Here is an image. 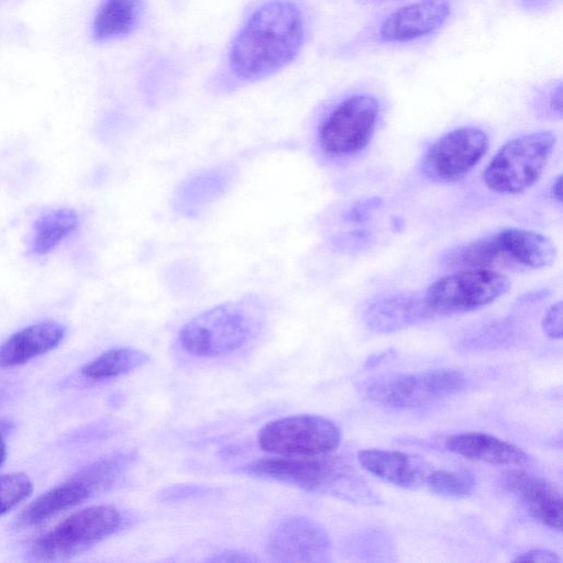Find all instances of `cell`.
<instances>
[{
  "mask_svg": "<svg viewBox=\"0 0 563 563\" xmlns=\"http://www.w3.org/2000/svg\"><path fill=\"white\" fill-rule=\"evenodd\" d=\"M303 38L302 14L294 2H266L235 36L229 53L230 69L242 80L265 78L296 58Z\"/></svg>",
  "mask_w": 563,
  "mask_h": 563,
  "instance_id": "6da1fadb",
  "label": "cell"
},
{
  "mask_svg": "<svg viewBox=\"0 0 563 563\" xmlns=\"http://www.w3.org/2000/svg\"><path fill=\"white\" fill-rule=\"evenodd\" d=\"M264 322V302L257 296H244L195 316L179 330L178 342L194 356H222L246 345Z\"/></svg>",
  "mask_w": 563,
  "mask_h": 563,
  "instance_id": "7a4b0ae2",
  "label": "cell"
},
{
  "mask_svg": "<svg viewBox=\"0 0 563 563\" xmlns=\"http://www.w3.org/2000/svg\"><path fill=\"white\" fill-rule=\"evenodd\" d=\"M330 453L289 454L245 464L249 475L280 482L307 492H332L356 501L375 500L362 478L343 459Z\"/></svg>",
  "mask_w": 563,
  "mask_h": 563,
  "instance_id": "3957f363",
  "label": "cell"
},
{
  "mask_svg": "<svg viewBox=\"0 0 563 563\" xmlns=\"http://www.w3.org/2000/svg\"><path fill=\"white\" fill-rule=\"evenodd\" d=\"M552 131H538L507 141L483 173L485 186L501 196L527 191L541 177L555 147Z\"/></svg>",
  "mask_w": 563,
  "mask_h": 563,
  "instance_id": "277c9868",
  "label": "cell"
},
{
  "mask_svg": "<svg viewBox=\"0 0 563 563\" xmlns=\"http://www.w3.org/2000/svg\"><path fill=\"white\" fill-rule=\"evenodd\" d=\"M465 386L463 373L439 368L373 377L361 384V390L365 397L380 406L412 409L441 401L459 394Z\"/></svg>",
  "mask_w": 563,
  "mask_h": 563,
  "instance_id": "5b68a950",
  "label": "cell"
},
{
  "mask_svg": "<svg viewBox=\"0 0 563 563\" xmlns=\"http://www.w3.org/2000/svg\"><path fill=\"white\" fill-rule=\"evenodd\" d=\"M379 112L378 99L368 92H354L344 97L318 126L319 148L330 158L356 155L371 142Z\"/></svg>",
  "mask_w": 563,
  "mask_h": 563,
  "instance_id": "8992f818",
  "label": "cell"
},
{
  "mask_svg": "<svg viewBox=\"0 0 563 563\" xmlns=\"http://www.w3.org/2000/svg\"><path fill=\"white\" fill-rule=\"evenodd\" d=\"M507 276L494 269H460L434 280L422 294L434 316L465 313L484 308L510 289Z\"/></svg>",
  "mask_w": 563,
  "mask_h": 563,
  "instance_id": "52a82bcc",
  "label": "cell"
},
{
  "mask_svg": "<svg viewBox=\"0 0 563 563\" xmlns=\"http://www.w3.org/2000/svg\"><path fill=\"white\" fill-rule=\"evenodd\" d=\"M122 522V516L114 507L85 508L38 538L32 545V554L51 561L73 558L117 532Z\"/></svg>",
  "mask_w": 563,
  "mask_h": 563,
  "instance_id": "ba28073f",
  "label": "cell"
},
{
  "mask_svg": "<svg viewBox=\"0 0 563 563\" xmlns=\"http://www.w3.org/2000/svg\"><path fill=\"white\" fill-rule=\"evenodd\" d=\"M340 441L339 427L317 415L277 418L264 424L257 434L263 451L280 455L330 453Z\"/></svg>",
  "mask_w": 563,
  "mask_h": 563,
  "instance_id": "9c48e42d",
  "label": "cell"
},
{
  "mask_svg": "<svg viewBox=\"0 0 563 563\" xmlns=\"http://www.w3.org/2000/svg\"><path fill=\"white\" fill-rule=\"evenodd\" d=\"M489 137L481 128L460 126L438 137L423 154L421 170L437 184L464 178L484 157Z\"/></svg>",
  "mask_w": 563,
  "mask_h": 563,
  "instance_id": "30bf717a",
  "label": "cell"
},
{
  "mask_svg": "<svg viewBox=\"0 0 563 563\" xmlns=\"http://www.w3.org/2000/svg\"><path fill=\"white\" fill-rule=\"evenodd\" d=\"M450 0H417L387 13L374 31V40L383 44H406L439 31L450 19Z\"/></svg>",
  "mask_w": 563,
  "mask_h": 563,
  "instance_id": "8fae6325",
  "label": "cell"
},
{
  "mask_svg": "<svg viewBox=\"0 0 563 563\" xmlns=\"http://www.w3.org/2000/svg\"><path fill=\"white\" fill-rule=\"evenodd\" d=\"M266 549L278 562H322L330 554L331 541L327 531L314 520L288 516L271 529Z\"/></svg>",
  "mask_w": 563,
  "mask_h": 563,
  "instance_id": "7c38bea8",
  "label": "cell"
},
{
  "mask_svg": "<svg viewBox=\"0 0 563 563\" xmlns=\"http://www.w3.org/2000/svg\"><path fill=\"white\" fill-rule=\"evenodd\" d=\"M500 485L536 520L551 529L561 530L562 497L554 484L527 471L509 470L501 474Z\"/></svg>",
  "mask_w": 563,
  "mask_h": 563,
  "instance_id": "4fadbf2b",
  "label": "cell"
},
{
  "mask_svg": "<svg viewBox=\"0 0 563 563\" xmlns=\"http://www.w3.org/2000/svg\"><path fill=\"white\" fill-rule=\"evenodd\" d=\"M432 317L422 294L378 296L368 301L363 312L364 323L376 333L399 331Z\"/></svg>",
  "mask_w": 563,
  "mask_h": 563,
  "instance_id": "5bb4252c",
  "label": "cell"
},
{
  "mask_svg": "<svg viewBox=\"0 0 563 563\" xmlns=\"http://www.w3.org/2000/svg\"><path fill=\"white\" fill-rule=\"evenodd\" d=\"M358 462L372 475L404 488L421 485L430 473L422 457L399 451L362 450L358 452Z\"/></svg>",
  "mask_w": 563,
  "mask_h": 563,
  "instance_id": "9a60e30c",
  "label": "cell"
},
{
  "mask_svg": "<svg viewBox=\"0 0 563 563\" xmlns=\"http://www.w3.org/2000/svg\"><path fill=\"white\" fill-rule=\"evenodd\" d=\"M66 328L56 321L27 325L0 345V366L13 367L55 349L64 339Z\"/></svg>",
  "mask_w": 563,
  "mask_h": 563,
  "instance_id": "2e32d148",
  "label": "cell"
},
{
  "mask_svg": "<svg viewBox=\"0 0 563 563\" xmlns=\"http://www.w3.org/2000/svg\"><path fill=\"white\" fill-rule=\"evenodd\" d=\"M445 448L468 460L494 465H523L529 456L515 444L483 432H462L449 437Z\"/></svg>",
  "mask_w": 563,
  "mask_h": 563,
  "instance_id": "e0dca14e",
  "label": "cell"
},
{
  "mask_svg": "<svg viewBox=\"0 0 563 563\" xmlns=\"http://www.w3.org/2000/svg\"><path fill=\"white\" fill-rule=\"evenodd\" d=\"M498 234L514 268L541 269L556 260V247L544 234L520 228H507Z\"/></svg>",
  "mask_w": 563,
  "mask_h": 563,
  "instance_id": "ac0fdd59",
  "label": "cell"
},
{
  "mask_svg": "<svg viewBox=\"0 0 563 563\" xmlns=\"http://www.w3.org/2000/svg\"><path fill=\"white\" fill-rule=\"evenodd\" d=\"M446 267L493 269L497 266L514 268L497 233L482 236L445 252L441 258Z\"/></svg>",
  "mask_w": 563,
  "mask_h": 563,
  "instance_id": "d6986e66",
  "label": "cell"
},
{
  "mask_svg": "<svg viewBox=\"0 0 563 563\" xmlns=\"http://www.w3.org/2000/svg\"><path fill=\"white\" fill-rule=\"evenodd\" d=\"M92 494L91 488L77 476L37 497L21 514L19 522L23 527L41 525L56 514L80 504Z\"/></svg>",
  "mask_w": 563,
  "mask_h": 563,
  "instance_id": "ffe728a7",
  "label": "cell"
},
{
  "mask_svg": "<svg viewBox=\"0 0 563 563\" xmlns=\"http://www.w3.org/2000/svg\"><path fill=\"white\" fill-rule=\"evenodd\" d=\"M142 15L141 0H102L92 21V37L107 42L133 32Z\"/></svg>",
  "mask_w": 563,
  "mask_h": 563,
  "instance_id": "44dd1931",
  "label": "cell"
},
{
  "mask_svg": "<svg viewBox=\"0 0 563 563\" xmlns=\"http://www.w3.org/2000/svg\"><path fill=\"white\" fill-rule=\"evenodd\" d=\"M79 219L76 211L60 208L41 216L34 223L30 252L45 255L78 228Z\"/></svg>",
  "mask_w": 563,
  "mask_h": 563,
  "instance_id": "7402d4cb",
  "label": "cell"
},
{
  "mask_svg": "<svg viewBox=\"0 0 563 563\" xmlns=\"http://www.w3.org/2000/svg\"><path fill=\"white\" fill-rule=\"evenodd\" d=\"M150 362L145 352L133 347H118L103 352L81 368L92 380L115 378L129 374Z\"/></svg>",
  "mask_w": 563,
  "mask_h": 563,
  "instance_id": "603a6c76",
  "label": "cell"
},
{
  "mask_svg": "<svg viewBox=\"0 0 563 563\" xmlns=\"http://www.w3.org/2000/svg\"><path fill=\"white\" fill-rule=\"evenodd\" d=\"M229 181V174L223 170L214 169L197 175L180 189L176 207L185 214H196L217 198Z\"/></svg>",
  "mask_w": 563,
  "mask_h": 563,
  "instance_id": "cb8c5ba5",
  "label": "cell"
},
{
  "mask_svg": "<svg viewBox=\"0 0 563 563\" xmlns=\"http://www.w3.org/2000/svg\"><path fill=\"white\" fill-rule=\"evenodd\" d=\"M426 483L432 493L453 499L467 497L475 487V478L472 474L446 470L430 472Z\"/></svg>",
  "mask_w": 563,
  "mask_h": 563,
  "instance_id": "d4e9b609",
  "label": "cell"
},
{
  "mask_svg": "<svg viewBox=\"0 0 563 563\" xmlns=\"http://www.w3.org/2000/svg\"><path fill=\"white\" fill-rule=\"evenodd\" d=\"M33 490L31 479L24 473L0 475V515L14 508Z\"/></svg>",
  "mask_w": 563,
  "mask_h": 563,
  "instance_id": "484cf974",
  "label": "cell"
},
{
  "mask_svg": "<svg viewBox=\"0 0 563 563\" xmlns=\"http://www.w3.org/2000/svg\"><path fill=\"white\" fill-rule=\"evenodd\" d=\"M373 241V235L366 230H353L333 238V245L344 252H354L365 249Z\"/></svg>",
  "mask_w": 563,
  "mask_h": 563,
  "instance_id": "4316f807",
  "label": "cell"
},
{
  "mask_svg": "<svg viewBox=\"0 0 563 563\" xmlns=\"http://www.w3.org/2000/svg\"><path fill=\"white\" fill-rule=\"evenodd\" d=\"M383 203L380 197H367L356 201L344 214V219L350 222H364L369 219L371 214Z\"/></svg>",
  "mask_w": 563,
  "mask_h": 563,
  "instance_id": "83f0119b",
  "label": "cell"
},
{
  "mask_svg": "<svg viewBox=\"0 0 563 563\" xmlns=\"http://www.w3.org/2000/svg\"><path fill=\"white\" fill-rule=\"evenodd\" d=\"M541 328L544 334L551 339L562 338V301L553 303L544 314Z\"/></svg>",
  "mask_w": 563,
  "mask_h": 563,
  "instance_id": "f1b7e54d",
  "label": "cell"
},
{
  "mask_svg": "<svg viewBox=\"0 0 563 563\" xmlns=\"http://www.w3.org/2000/svg\"><path fill=\"white\" fill-rule=\"evenodd\" d=\"M208 492V488L202 485L195 484H184V485H174L165 488L161 493L162 500H179L190 497H196L200 495H205Z\"/></svg>",
  "mask_w": 563,
  "mask_h": 563,
  "instance_id": "f546056e",
  "label": "cell"
},
{
  "mask_svg": "<svg viewBox=\"0 0 563 563\" xmlns=\"http://www.w3.org/2000/svg\"><path fill=\"white\" fill-rule=\"evenodd\" d=\"M544 104H547V111L550 115L556 119L562 118V82L558 80L550 85L540 95Z\"/></svg>",
  "mask_w": 563,
  "mask_h": 563,
  "instance_id": "4dcf8cb0",
  "label": "cell"
},
{
  "mask_svg": "<svg viewBox=\"0 0 563 563\" xmlns=\"http://www.w3.org/2000/svg\"><path fill=\"white\" fill-rule=\"evenodd\" d=\"M208 561L210 562H220V563H225V562H230V563H233V562H239V563H243V562H257L258 559L252 554V553H249V552H245V551H241V550H232V549H225V550H222L220 552H217L214 554H212Z\"/></svg>",
  "mask_w": 563,
  "mask_h": 563,
  "instance_id": "1f68e13d",
  "label": "cell"
},
{
  "mask_svg": "<svg viewBox=\"0 0 563 563\" xmlns=\"http://www.w3.org/2000/svg\"><path fill=\"white\" fill-rule=\"evenodd\" d=\"M515 562H541V563H559L561 562L560 556L545 549H532L525 553L519 554Z\"/></svg>",
  "mask_w": 563,
  "mask_h": 563,
  "instance_id": "d6a6232c",
  "label": "cell"
},
{
  "mask_svg": "<svg viewBox=\"0 0 563 563\" xmlns=\"http://www.w3.org/2000/svg\"><path fill=\"white\" fill-rule=\"evenodd\" d=\"M553 0H519V5L528 11H538L548 7Z\"/></svg>",
  "mask_w": 563,
  "mask_h": 563,
  "instance_id": "836d02e7",
  "label": "cell"
},
{
  "mask_svg": "<svg viewBox=\"0 0 563 563\" xmlns=\"http://www.w3.org/2000/svg\"><path fill=\"white\" fill-rule=\"evenodd\" d=\"M551 195L555 201L562 202V175L556 176L551 186Z\"/></svg>",
  "mask_w": 563,
  "mask_h": 563,
  "instance_id": "e575fe53",
  "label": "cell"
},
{
  "mask_svg": "<svg viewBox=\"0 0 563 563\" xmlns=\"http://www.w3.org/2000/svg\"><path fill=\"white\" fill-rule=\"evenodd\" d=\"M7 455L5 442L0 430V465L3 463Z\"/></svg>",
  "mask_w": 563,
  "mask_h": 563,
  "instance_id": "d590c367",
  "label": "cell"
}]
</instances>
